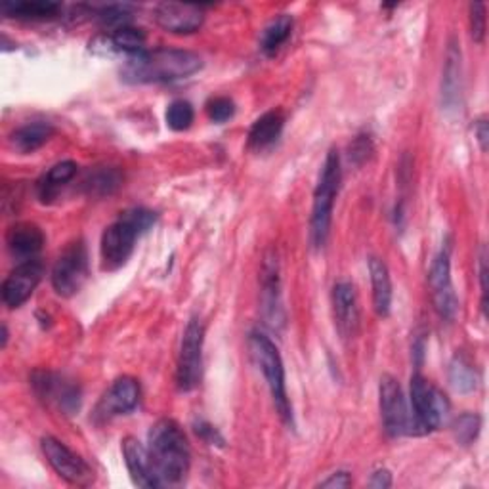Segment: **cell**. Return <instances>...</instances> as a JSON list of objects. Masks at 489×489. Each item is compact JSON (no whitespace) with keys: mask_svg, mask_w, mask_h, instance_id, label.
Here are the masks:
<instances>
[{"mask_svg":"<svg viewBox=\"0 0 489 489\" xmlns=\"http://www.w3.org/2000/svg\"><path fill=\"white\" fill-rule=\"evenodd\" d=\"M203 68V60L189 51L174 48H157L126 58L121 77L133 85L174 83L198 73Z\"/></svg>","mask_w":489,"mask_h":489,"instance_id":"6da1fadb","label":"cell"},{"mask_svg":"<svg viewBox=\"0 0 489 489\" xmlns=\"http://www.w3.org/2000/svg\"><path fill=\"white\" fill-rule=\"evenodd\" d=\"M148 451L162 485L182 484L189 472V442L174 419H159L148 436Z\"/></svg>","mask_w":489,"mask_h":489,"instance_id":"7a4b0ae2","label":"cell"},{"mask_svg":"<svg viewBox=\"0 0 489 489\" xmlns=\"http://www.w3.org/2000/svg\"><path fill=\"white\" fill-rule=\"evenodd\" d=\"M342 180L340 171V155L337 150H331L325 157L323 169L319 174V182L314 193V208H312V222H309V235L316 249H323L329 239L331 220H333V207L337 193Z\"/></svg>","mask_w":489,"mask_h":489,"instance_id":"3957f363","label":"cell"},{"mask_svg":"<svg viewBox=\"0 0 489 489\" xmlns=\"http://www.w3.org/2000/svg\"><path fill=\"white\" fill-rule=\"evenodd\" d=\"M251 348L253 355L264 373V379L268 383L270 394L273 400V405L280 417L292 427V407L287 396V386H285V367L281 362V355L273 342L263 335V333H253L251 337Z\"/></svg>","mask_w":489,"mask_h":489,"instance_id":"277c9868","label":"cell"},{"mask_svg":"<svg viewBox=\"0 0 489 489\" xmlns=\"http://www.w3.org/2000/svg\"><path fill=\"white\" fill-rule=\"evenodd\" d=\"M411 420L413 434H429L444 425L449 411V403L439 390L422 374H413L411 379Z\"/></svg>","mask_w":489,"mask_h":489,"instance_id":"5b68a950","label":"cell"},{"mask_svg":"<svg viewBox=\"0 0 489 489\" xmlns=\"http://www.w3.org/2000/svg\"><path fill=\"white\" fill-rule=\"evenodd\" d=\"M203 342H205V328L201 319L193 318L182 337L180 354H178L176 367V384L182 392L198 388L203 374Z\"/></svg>","mask_w":489,"mask_h":489,"instance_id":"8992f818","label":"cell"},{"mask_svg":"<svg viewBox=\"0 0 489 489\" xmlns=\"http://www.w3.org/2000/svg\"><path fill=\"white\" fill-rule=\"evenodd\" d=\"M88 277V254L83 241L71 243L52 268V287L60 297L69 299L80 291Z\"/></svg>","mask_w":489,"mask_h":489,"instance_id":"52a82bcc","label":"cell"},{"mask_svg":"<svg viewBox=\"0 0 489 489\" xmlns=\"http://www.w3.org/2000/svg\"><path fill=\"white\" fill-rule=\"evenodd\" d=\"M41 447L48 465H51L56 470V475L68 484L87 487L94 482V470L90 468V465L73 449L60 442L58 438L52 436L42 438Z\"/></svg>","mask_w":489,"mask_h":489,"instance_id":"ba28073f","label":"cell"},{"mask_svg":"<svg viewBox=\"0 0 489 489\" xmlns=\"http://www.w3.org/2000/svg\"><path fill=\"white\" fill-rule=\"evenodd\" d=\"M142 235L138 227L126 220L123 215L117 222L106 227L100 241V254H102V268L107 272H115L123 268L128 258L133 256L136 239Z\"/></svg>","mask_w":489,"mask_h":489,"instance_id":"9c48e42d","label":"cell"},{"mask_svg":"<svg viewBox=\"0 0 489 489\" xmlns=\"http://www.w3.org/2000/svg\"><path fill=\"white\" fill-rule=\"evenodd\" d=\"M379 398H381V415L388 436L398 438L413 434L411 411L410 407H407L398 379H394L392 374H384L381 379Z\"/></svg>","mask_w":489,"mask_h":489,"instance_id":"30bf717a","label":"cell"},{"mask_svg":"<svg viewBox=\"0 0 489 489\" xmlns=\"http://www.w3.org/2000/svg\"><path fill=\"white\" fill-rule=\"evenodd\" d=\"M32 388L37 396L58 407L60 411L73 415L80 407V390L71 381H65L52 371H39L32 374Z\"/></svg>","mask_w":489,"mask_h":489,"instance_id":"8fae6325","label":"cell"},{"mask_svg":"<svg viewBox=\"0 0 489 489\" xmlns=\"http://www.w3.org/2000/svg\"><path fill=\"white\" fill-rule=\"evenodd\" d=\"M429 285L432 291V300L436 306V312L444 319H453L457 316L459 300L453 291L451 283V263H449V251H439L438 256L432 260V266L429 272Z\"/></svg>","mask_w":489,"mask_h":489,"instance_id":"7c38bea8","label":"cell"},{"mask_svg":"<svg viewBox=\"0 0 489 489\" xmlns=\"http://www.w3.org/2000/svg\"><path fill=\"white\" fill-rule=\"evenodd\" d=\"M140 403V384L133 377H121L113 383L107 392L97 401L94 410V419L97 422H106L134 411Z\"/></svg>","mask_w":489,"mask_h":489,"instance_id":"4fadbf2b","label":"cell"},{"mask_svg":"<svg viewBox=\"0 0 489 489\" xmlns=\"http://www.w3.org/2000/svg\"><path fill=\"white\" fill-rule=\"evenodd\" d=\"M44 266L39 258L25 260L15 266L3 283V300L8 308H20L42 281Z\"/></svg>","mask_w":489,"mask_h":489,"instance_id":"5bb4252c","label":"cell"},{"mask_svg":"<svg viewBox=\"0 0 489 489\" xmlns=\"http://www.w3.org/2000/svg\"><path fill=\"white\" fill-rule=\"evenodd\" d=\"M155 22L174 35H191L199 31L205 14L203 8L195 5H178V3H161L155 6Z\"/></svg>","mask_w":489,"mask_h":489,"instance_id":"9a60e30c","label":"cell"},{"mask_svg":"<svg viewBox=\"0 0 489 489\" xmlns=\"http://www.w3.org/2000/svg\"><path fill=\"white\" fill-rule=\"evenodd\" d=\"M121 449H123V457L128 468V475L138 487H143V489L162 487L155 472L153 461L150 457L148 447H143L134 436H126L121 442Z\"/></svg>","mask_w":489,"mask_h":489,"instance_id":"2e32d148","label":"cell"},{"mask_svg":"<svg viewBox=\"0 0 489 489\" xmlns=\"http://www.w3.org/2000/svg\"><path fill=\"white\" fill-rule=\"evenodd\" d=\"M333 316L342 338H354L360 329V306L355 287L350 281H338L333 287Z\"/></svg>","mask_w":489,"mask_h":489,"instance_id":"e0dca14e","label":"cell"},{"mask_svg":"<svg viewBox=\"0 0 489 489\" xmlns=\"http://www.w3.org/2000/svg\"><path fill=\"white\" fill-rule=\"evenodd\" d=\"M6 244L10 254L15 260L25 263V260H32L41 253L44 244V234L37 224L20 222L8 230Z\"/></svg>","mask_w":489,"mask_h":489,"instance_id":"ac0fdd59","label":"cell"},{"mask_svg":"<svg viewBox=\"0 0 489 489\" xmlns=\"http://www.w3.org/2000/svg\"><path fill=\"white\" fill-rule=\"evenodd\" d=\"M369 275L374 312L381 318H386L390 314V308H392V280H390V272L381 258H369Z\"/></svg>","mask_w":489,"mask_h":489,"instance_id":"d6986e66","label":"cell"},{"mask_svg":"<svg viewBox=\"0 0 489 489\" xmlns=\"http://www.w3.org/2000/svg\"><path fill=\"white\" fill-rule=\"evenodd\" d=\"M285 125V115L281 111H268L263 117L256 119L249 130V148L263 152L281 136V130Z\"/></svg>","mask_w":489,"mask_h":489,"instance_id":"ffe728a7","label":"cell"},{"mask_svg":"<svg viewBox=\"0 0 489 489\" xmlns=\"http://www.w3.org/2000/svg\"><path fill=\"white\" fill-rule=\"evenodd\" d=\"M77 162L75 161H61L58 165H54L51 171H48L37 184V193L39 199L42 203H51L52 199L58 198V193L65 184H69L75 174H77Z\"/></svg>","mask_w":489,"mask_h":489,"instance_id":"44dd1931","label":"cell"},{"mask_svg":"<svg viewBox=\"0 0 489 489\" xmlns=\"http://www.w3.org/2000/svg\"><path fill=\"white\" fill-rule=\"evenodd\" d=\"M104 51L106 54H125L126 58L136 56L145 52V32L142 29L125 25L117 31H113V35L104 39Z\"/></svg>","mask_w":489,"mask_h":489,"instance_id":"7402d4cb","label":"cell"},{"mask_svg":"<svg viewBox=\"0 0 489 489\" xmlns=\"http://www.w3.org/2000/svg\"><path fill=\"white\" fill-rule=\"evenodd\" d=\"M52 134H54V126L51 123H44V121L27 123L12 134V145L20 153H32L41 150L42 145L52 138Z\"/></svg>","mask_w":489,"mask_h":489,"instance_id":"603a6c76","label":"cell"},{"mask_svg":"<svg viewBox=\"0 0 489 489\" xmlns=\"http://www.w3.org/2000/svg\"><path fill=\"white\" fill-rule=\"evenodd\" d=\"M61 12L58 3H48V0H23V3H5L3 14L8 18L18 20H51Z\"/></svg>","mask_w":489,"mask_h":489,"instance_id":"cb8c5ba5","label":"cell"},{"mask_svg":"<svg viewBox=\"0 0 489 489\" xmlns=\"http://www.w3.org/2000/svg\"><path fill=\"white\" fill-rule=\"evenodd\" d=\"M461 90V51L457 44H449L447 51V63L444 69V83H442V96L447 107L455 106L459 100Z\"/></svg>","mask_w":489,"mask_h":489,"instance_id":"d4e9b609","label":"cell"},{"mask_svg":"<svg viewBox=\"0 0 489 489\" xmlns=\"http://www.w3.org/2000/svg\"><path fill=\"white\" fill-rule=\"evenodd\" d=\"M292 32V18L291 15H280V18L273 20L263 32V39H260V48L266 56H273L280 48L287 42Z\"/></svg>","mask_w":489,"mask_h":489,"instance_id":"484cf974","label":"cell"},{"mask_svg":"<svg viewBox=\"0 0 489 489\" xmlns=\"http://www.w3.org/2000/svg\"><path fill=\"white\" fill-rule=\"evenodd\" d=\"M83 184L88 195L104 198V195H111L121 186V174L115 169H97L85 178Z\"/></svg>","mask_w":489,"mask_h":489,"instance_id":"4316f807","label":"cell"},{"mask_svg":"<svg viewBox=\"0 0 489 489\" xmlns=\"http://www.w3.org/2000/svg\"><path fill=\"white\" fill-rule=\"evenodd\" d=\"M449 381L457 392H472L478 386V374L472 369L470 364H466L463 357H455L449 367Z\"/></svg>","mask_w":489,"mask_h":489,"instance_id":"83f0119b","label":"cell"},{"mask_svg":"<svg viewBox=\"0 0 489 489\" xmlns=\"http://www.w3.org/2000/svg\"><path fill=\"white\" fill-rule=\"evenodd\" d=\"M167 125L169 128L176 130V133H182V130H188L195 119V111L193 106L186 100H174L167 107Z\"/></svg>","mask_w":489,"mask_h":489,"instance_id":"f1b7e54d","label":"cell"},{"mask_svg":"<svg viewBox=\"0 0 489 489\" xmlns=\"http://www.w3.org/2000/svg\"><path fill=\"white\" fill-rule=\"evenodd\" d=\"M482 429V419L476 413H465L461 415L453 425V434L457 442L463 446H470L478 438Z\"/></svg>","mask_w":489,"mask_h":489,"instance_id":"f546056e","label":"cell"},{"mask_svg":"<svg viewBox=\"0 0 489 489\" xmlns=\"http://www.w3.org/2000/svg\"><path fill=\"white\" fill-rule=\"evenodd\" d=\"M234 113H235V104L226 96L213 97V100L207 104V115L213 123L230 121L234 117Z\"/></svg>","mask_w":489,"mask_h":489,"instance_id":"4dcf8cb0","label":"cell"},{"mask_svg":"<svg viewBox=\"0 0 489 489\" xmlns=\"http://www.w3.org/2000/svg\"><path fill=\"white\" fill-rule=\"evenodd\" d=\"M128 18H130L128 6H121V5L104 6L100 12H97V20H100V23L106 27H113L115 31L128 25Z\"/></svg>","mask_w":489,"mask_h":489,"instance_id":"1f68e13d","label":"cell"},{"mask_svg":"<svg viewBox=\"0 0 489 489\" xmlns=\"http://www.w3.org/2000/svg\"><path fill=\"white\" fill-rule=\"evenodd\" d=\"M485 5L484 3H472L470 5V32L472 39H475L478 44L484 42L485 39Z\"/></svg>","mask_w":489,"mask_h":489,"instance_id":"d6a6232c","label":"cell"},{"mask_svg":"<svg viewBox=\"0 0 489 489\" xmlns=\"http://www.w3.org/2000/svg\"><path fill=\"white\" fill-rule=\"evenodd\" d=\"M371 152H373L371 140L365 136H357V140L350 145V159H354L357 165H362L364 161H367Z\"/></svg>","mask_w":489,"mask_h":489,"instance_id":"836d02e7","label":"cell"},{"mask_svg":"<svg viewBox=\"0 0 489 489\" xmlns=\"http://www.w3.org/2000/svg\"><path fill=\"white\" fill-rule=\"evenodd\" d=\"M195 432H198V436H201L205 442L210 444V446H222L224 444V438L218 434V430L213 425H208V422H205V420L195 422Z\"/></svg>","mask_w":489,"mask_h":489,"instance_id":"e575fe53","label":"cell"},{"mask_svg":"<svg viewBox=\"0 0 489 489\" xmlns=\"http://www.w3.org/2000/svg\"><path fill=\"white\" fill-rule=\"evenodd\" d=\"M352 485V476L348 472H335L328 480L321 482L319 487H337V489H345Z\"/></svg>","mask_w":489,"mask_h":489,"instance_id":"d590c367","label":"cell"},{"mask_svg":"<svg viewBox=\"0 0 489 489\" xmlns=\"http://www.w3.org/2000/svg\"><path fill=\"white\" fill-rule=\"evenodd\" d=\"M480 285H482V309L487 312V254L485 249L480 254Z\"/></svg>","mask_w":489,"mask_h":489,"instance_id":"8d00e7d4","label":"cell"},{"mask_svg":"<svg viewBox=\"0 0 489 489\" xmlns=\"http://www.w3.org/2000/svg\"><path fill=\"white\" fill-rule=\"evenodd\" d=\"M392 485V475L386 468H379L373 472V476L369 480V487H377V489H384Z\"/></svg>","mask_w":489,"mask_h":489,"instance_id":"74e56055","label":"cell"},{"mask_svg":"<svg viewBox=\"0 0 489 489\" xmlns=\"http://www.w3.org/2000/svg\"><path fill=\"white\" fill-rule=\"evenodd\" d=\"M475 134H476V140H478V143H480L482 152H487V143H489V128H487V119H485V117H482L480 121H476Z\"/></svg>","mask_w":489,"mask_h":489,"instance_id":"f35d334b","label":"cell"},{"mask_svg":"<svg viewBox=\"0 0 489 489\" xmlns=\"http://www.w3.org/2000/svg\"><path fill=\"white\" fill-rule=\"evenodd\" d=\"M6 342H8V329H6V325H3V348L6 346Z\"/></svg>","mask_w":489,"mask_h":489,"instance_id":"ab89813d","label":"cell"}]
</instances>
